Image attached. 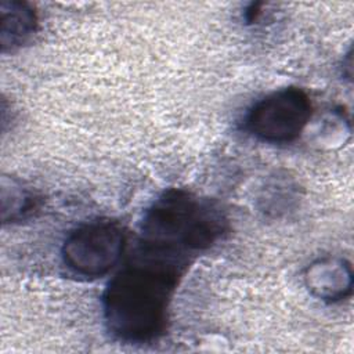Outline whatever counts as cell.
Here are the masks:
<instances>
[{
	"label": "cell",
	"instance_id": "cell-1",
	"mask_svg": "<svg viewBox=\"0 0 354 354\" xmlns=\"http://www.w3.org/2000/svg\"><path fill=\"white\" fill-rule=\"evenodd\" d=\"M187 261L138 248L108 285L102 297L108 330L126 343L159 337L167 324L169 306Z\"/></svg>",
	"mask_w": 354,
	"mask_h": 354
},
{
	"label": "cell",
	"instance_id": "cell-2",
	"mask_svg": "<svg viewBox=\"0 0 354 354\" xmlns=\"http://www.w3.org/2000/svg\"><path fill=\"white\" fill-rule=\"evenodd\" d=\"M221 209L184 189L165 191L145 212L140 245L188 257L203 250L225 231Z\"/></svg>",
	"mask_w": 354,
	"mask_h": 354
},
{
	"label": "cell",
	"instance_id": "cell-6",
	"mask_svg": "<svg viewBox=\"0 0 354 354\" xmlns=\"http://www.w3.org/2000/svg\"><path fill=\"white\" fill-rule=\"evenodd\" d=\"M0 15V44L3 53L18 50L35 35L37 15L30 4L18 0H3Z\"/></svg>",
	"mask_w": 354,
	"mask_h": 354
},
{
	"label": "cell",
	"instance_id": "cell-3",
	"mask_svg": "<svg viewBox=\"0 0 354 354\" xmlns=\"http://www.w3.org/2000/svg\"><path fill=\"white\" fill-rule=\"evenodd\" d=\"M124 246L126 235L118 223L94 220L68 234L61 248V259L73 275L97 279L120 261Z\"/></svg>",
	"mask_w": 354,
	"mask_h": 354
},
{
	"label": "cell",
	"instance_id": "cell-7",
	"mask_svg": "<svg viewBox=\"0 0 354 354\" xmlns=\"http://www.w3.org/2000/svg\"><path fill=\"white\" fill-rule=\"evenodd\" d=\"M1 221H19L32 214L39 206L37 195L14 177H1Z\"/></svg>",
	"mask_w": 354,
	"mask_h": 354
},
{
	"label": "cell",
	"instance_id": "cell-4",
	"mask_svg": "<svg viewBox=\"0 0 354 354\" xmlns=\"http://www.w3.org/2000/svg\"><path fill=\"white\" fill-rule=\"evenodd\" d=\"M311 100L297 87L278 88L259 100L246 113L245 129L268 144L295 141L311 118Z\"/></svg>",
	"mask_w": 354,
	"mask_h": 354
},
{
	"label": "cell",
	"instance_id": "cell-5",
	"mask_svg": "<svg viewBox=\"0 0 354 354\" xmlns=\"http://www.w3.org/2000/svg\"><path fill=\"white\" fill-rule=\"evenodd\" d=\"M303 279L314 297L328 303L340 301L353 290L351 266L346 259L337 256H325L310 263L304 270Z\"/></svg>",
	"mask_w": 354,
	"mask_h": 354
}]
</instances>
